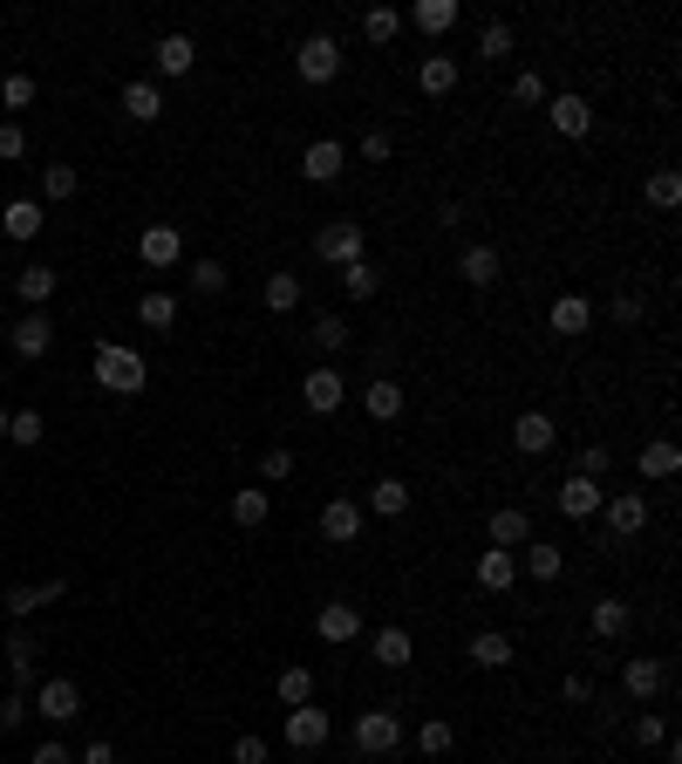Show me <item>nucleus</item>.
<instances>
[{"mask_svg": "<svg viewBox=\"0 0 682 764\" xmlns=\"http://www.w3.org/2000/svg\"><path fill=\"white\" fill-rule=\"evenodd\" d=\"M396 158V137L389 131H362V164H389Z\"/></svg>", "mask_w": 682, "mask_h": 764, "instance_id": "55", "label": "nucleus"}, {"mask_svg": "<svg viewBox=\"0 0 682 764\" xmlns=\"http://www.w3.org/2000/svg\"><path fill=\"white\" fill-rule=\"evenodd\" d=\"M75 764H116V744H110V737H89V744H83V757H75Z\"/></svg>", "mask_w": 682, "mask_h": 764, "instance_id": "59", "label": "nucleus"}, {"mask_svg": "<svg viewBox=\"0 0 682 764\" xmlns=\"http://www.w3.org/2000/svg\"><path fill=\"white\" fill-rule=\"evenodd\" d=\"M294 75H300L308 89L335 83V75H342V41H335V35H308V41L294 48Z\"/></svg>", "mask_w": 682, "mask_h": 764, "instance_id": "4", "label": "nucleus"}, {"mask_svg": "<svg viewBox=\"0 0 682 764\" xmlns=\"http://www.w3.org/2000/svg\"><path fill=\"white\" fill-rule=\"evenodd\" d=\"M8 676H14L21 697H28L35 682H41V642H35V634L21 628V621H14V634H8Z\"/></svg>", "mask_w": 682, "mask_h": 764, "instance_id": "9", "label": "nucleus"}, {"mask_svg": "<svg viewBox=\"0 0 682 764\" xmlns=\"http://www.w3.org/2000/svg\"><path fill=\"white\" fill-rule=\"evenodd\" d=\"M498 273H505L498 246H485V239H478V246H464V252H458V280H464V287H492Z\"/></svg>", "mask_w": 682, "mask_h": 764, "instance_id": "25", "label": "nucleus"}, {"mask_svg": "<svg viewBox=\"0 0 682 764\" xmlns=\"http://www.w3.org/2000/svg\"><path fill=\"white\" fill-rule=\"evenodd\" d=\"M546 116H553V131H560V137H587L594 131L587 96H546Z\"/></svg>", "mask_w": 682, "mask_h": 764, "instance_id": "24", "label": "nucleus"}, {"mask_svg": "<svg viewBox=\"0 0 682 764\" xmlns=\"http://www.w3.org/2000/svg\"><path fill=\"white\" fill-rule=\"evenodd\" d=\"M21 150H28V131H21V123L8 116V123H0V164H14Z\"/></svg>", "mask_w": 682, "mask_h": 764, "instance_id": "56", "label": "nucleus"}, {"mask_svg": "<svg viewBox=\"0 0 682 764\" xmlns=\"http://www.w3.org/2000/svg\"><path fill=\"white\" fill-rule=\"evenodd\" d=\"M314 634H321V642H356V634H362V607L356 601H327L321 607V615H314Z\"/></svg>", "mask_w": 682, "mask_h": 764, "instance_id": "19", "label": "nucleus"}, {"mask_svg": "<svg viewBox=\"0 0 682 764\" xmlns=\"http://www.w3.org/2000/svg\"><path fill=\"white\" fill-rule=\"evenodd\" d=\"M314 260H321V267H356V260H369V233H362V219H335V225H321V233H314Z\"/></svg>", "mask_w": 682, "mask_h": 764, "instance_id": "2", "label": "nucleus"}, {"mask_svg": "<svg viewBox=\"0 0 682 764\" xmlns=\"http://www.w3.org/2000/svg\"><path fill=\"white\" fill-rule=\"evenodd\" d=\"M150 56H158V75H191L198 48H191V35H164L158 48H150Z\"/></svg>", "mask_w": 682, "mask_h": 764, "instance_id": "35", "label": "nucleus"}, {"mask_svg": "<svg viewBox=\"0 0 682 764\" xmlns=\"http://www.w3.org/2000/svg\"><path fill=\"white\" fill-rule=\"evenodd\" d=\"M273 697H281L287 710L314 703V669H308V662H294V669H281V682H273Z\"/></svg>", "mask_w": 682, "mask_h": 764, "instance_id": "37", "label": "nucleus"}, {"mask_svg": "<svg viewBox=\"0 0 682 764\" xmlns=\"http://www.w3.org/2000/svg\"><path fill=\"white\" fill-rule=\"evenodd\" d=\"M560 567H567V553H560V546H546V540L525 546V574H533L540 588H546V580H560Z\"/></svg>", "mask_w": 682, "mask_h": 764, "instance_id": "42", "label": "nucleus"}, {"mask_svg": "<svg viewBox=\"0 0 682 764\" xmlns=\"http://www.w3.org/2000/svg\"><path fill=\"white\" fill-rule=\"evenodd\" d=\"M123 116H131V123H158L164 116V89L144 83V75H137V83H123Z\"/></svg>", "mask_w": 682, "mask_h": 764, "instance_id": "27", "label": "nucleus"}, {"mask_svg": "<svg viewBox=\"0 0 682 764\" xmlns=\"http://www.w3.org/2000/svg\"><path fill=\"white\" fill-rule=\"evenodd\" d=\"M28 764H75V757H69L62 744H35V757H28Z\"/></svg>", "mask_w": 682, "mask_h": 764, "instance_id": "61", "label": "nucleus"}, {"mask_svg": "<svg viewBox=\"0 0 682 764\" xmlns=\"http://www.w3.org/2000/svg\"><path fill=\"white\" fill-rule=\"evenodd\" d=\"M300 403H308V417H335L342 410V403H348V375L342 369H308V375H300Z\"/></svg>", "mask_w": 682, "mask_h": 764, "instance_id": "5", "label": "nucleus"}, {"mask_svg": "<svg viewBox=\"0 0 682 764\" xmlns=\"http://www.w3.org/2000/svg\"><path fill=\"white\" fill-rule=\"evenodd\" d=\"M62 594H69V580H21V588L0 594V607H8L14 621H28V615H41L48 601H62Z\"/></svg>", "mask_w": 682, "mask_h": 764, "instance_id": "10", "label": "nucleus"}, {"mask_svg": "<svg viewBox=\"0 0 682 764\" xmlns=\"http://www.w3.org/2000/svg\"><path fill=\"white\" fill-rule=\"evenodd\" d=\"M75 192H83V177H75V164H41V198H48V206H69Z\"/></svg>", "mask_w": 682, "mask_h": 764, "instance_id": "38", "label": "nucleus"}, {"mask_svg": "<svg viewBox=\"0 0 682 764\" xmlns=\"http://www.w3.org/2000/svg\"><path fill=\"white\" fill-rule=\"evenodd\" d=\"M512 580H519V553H505V546L478 553V588L485 594H512Z\"/></svg>", "mask_w": 682, "mask_h": 764, "instance_id": "22", "label": "nucleus"}, {"mask_svg": "<svg viewBox=\"0 0 682 764\" xmlns=\"http://www.w3.org/2000/svg\"><path fill=\"white\" fill-rule=\"evenodd\" d=\"M587 628L600 634V642H621V634L635 628V607H628V601H615V594H600V601L587 607Z\"/></svg>", "mask_w": 682, "mask_h": 764, "instance_id": "23", "label": "nucleus"}, {"mask_svg": "<svg viewBox=\"0 0 682 764\" xmlns=\"http://www.w3.org/2000/svg\"><path fill=\"white\" fill-rule=\"evenodd\" d=\"M615 321L635 328V321H642V300H635V294H615Z\"/></svg>", "mask_w": 682, "mask_h": 764, "instance_id": "60", "label": "nucleus"}, {"mask_svg": "<svg viewBox=\"0 0 682 764\" xmlns=\"http://www.w3.org/2000/svg\"><path fill=\"white\" fill-rule=\"evenodd\" d=\"M362 35H369L375 48H389V41L402 35V14H396V8H362Z\"/></svg>", "mask_w": 682, "mask_h": 764, "instance_id": "44", "label": "nucleus"}, {"mask_svg": "<svg viewBox=\"0 0 682 764\" xmlns=\"http://www.w3.org/2000/svg\"><path fill=\"white\" fill-rule=\"evenodd\" d=\"M321 540L327 546H356L362 540V505L356 498H327L321 505Z\"/></svg>", "mask_w": 682, "mask_h": 764, "instance_id": "13", "label": "nucleus"}, {"mask_svg": "<svg viewBox=\"0 0 682 764\" xmlns=\"http://www.w3.org/2000/svg\"><path fill=\"white\" fill-rule=\"evenodd\" d=\"M0 103H8V110H28V103H35V75H8V83H0Z\"/></svg>", "mask_w": 682, "mask_h": 764, "instance_id": "54", "label": "nucleus"}, {"mask_svg": "<svg viewBox=\"0 0 682 764\" xmlns=\"http://www.w3.org/2000/svg\"><path fill=\"white\" fill-rule=\"evenodd\" d=\"M55 280H62L55 267H41V260H35V267H21V273H14V294L28 300V308H48V294H55Z\"/></svg>", "mask_w": 682, "mask_h": 764, "instance_id": "33", "label": "nucleus"}, {"mask_svg": "<svg viewBox=\"0 0 682 764\" xmlns=\"http://www.w3.org/2000/svg\"><path fill=\"white\" fill-rule=\"evenodd\" d=\"M8 342H14V355L21 362H41L48 348H55V321H48V308H28L14 328H8Z\"/></svg>", "mask_w": 682, "mask_h": 764, "instance_id": "8", "label": "nucleus"}, {"mask_svg": "<svg viewBox=\"0 0 682 764\" xmlns=\"http://www.w3.org/2000/svg\"><path fill=\"white\" fill-rule=\"evenodd\" d=\"M137 321L150 328V335H164V328H178V300H171L164 287H150V294L137 300Z\"/></svg>", "mask_w": 682, "mask_h": 764, "instance_id": "36", "label": "nucleus"}, {"mask_svg": "<svg viewBox=\"0 0 682 764\" xmlns=\"http://www.w3.org/2000/svg\"><path fill=\"white\" fill-rule=\"evenodd\" d=\"M553 444H560V430H553L546 410H525V417L512 423V451H519V457H546Z\"/></svg>", "mask_w": 682, "mask_h": 764, "instance_id": "20", "label": "nucleus"}, {"mask_svg": "<svg viewBox=\"0 0 682 764\" xmlns=\"http://www.w3.org/2000/svg\"><path fill=\"white\" fill-rule=\"evenodd\" d=\"M342 164H348V150L335 137H314L308 150H300V177H308V185H335Z\"/></svg>", "mask_w": 682, "mask_h": 764, "instance_id": "17", "label": "nucleus"}, {"mask_svg": "<svg viewBox=\"0 0 682 764\" xmlns=\"http://www.w3.org/2000/svg\"><path fill=\"white\" fill-rule=\"evenodd\" d=\"M512 96H519V103H533V110H546V96H553V89H546V75H540V69H519V75H512Z\"/></svg>", "mask_w": 682, "mask_h": 764, "instance_id": "51", "label": "nucleus"}, {"mask_svg": "<svg viewBox=\"0 0 682 764\" xmlns=\"http://www.w3.org/2000/svg\"><path fill=\"white\" fill-rule=\"evenodd\" d=\"M266 757H273L266 737H239V744H233V764H266Z\"/></svg>", "mask_w": 682, "mask_h": 764, "instance_id": "58", "label": "nucleus"}, {"mask_svg": "<svg viewBox=\"0 0 682 764\" xmlns=\"http://www.w3.org/2000/svg\"><path fill=\"white\" fill-rule=\"evenodd\" d=\"M266 513H273V492H260V485H252V492H233V519L252 532V526H266Z\"/></svg>", "mask_w": 682, "mask_h": 764, "instance_id": "45", "label": "nucleus"}, {"mask_svg": "<svg viewBox=\"0 0 682 764\" xmlns=\"http://www.w3.org/2000/svg\"><path fill=\"white\" fill-rule=\"evenodd\" d=\"M185 280H191V294H198V300H212V294H225V267H219V260H198V267H191Z\"/></svg>", "mask_w": 682, "mask_h": 764, "instance_id": "49", "label": "nucleus"}, {"mask_svg": "<svg viewBox=\"0 0 682 764\" xmlns=\"http://www.w3.org/2000/svg\"><path fill=\"white\" fill-rule=\"evenodd\" d=\"M342 294H348V300H375V294H383V273H375V260L342 267Z\"/></svg>", "mask_w": 682, "mask_h": 764, "instance_id": "39", "label": "nucleus"}, {"mask_svg": "<svg viewBox=\"0 0 682 764\" xmlns=\"http://www.w3.org/2000/svg\"><path fill=\"white\" fill-rule=\"evenodd\" d=\"M417 89L423 96H450V89H458V62H450V56H423L417 62Z\"/></svg>", "mask_w": 682, "mask_h": 764, "instance_id": "34", "label": "nucleus"}, {"mask_svg": "<svg viewBox=\"0 0 682 764\" xmlns=\"http://www.w3.org/2000/svg\"><path fill=\"white\" fill-rule=\"evenodd\" d=\"M628 737H635V751H662V744H669V724L655 717V710H642V717L628 724Z\"/></svg>", "mask_w": 682, "mask_h": 764, "instance_id": "47", "label": "nucleus"}, {"mask_svg": "<svg viewBox=\"0 0 682 764\" xmlns=\"http://www.w3.org/2000/svg\"><path fill=\"white\" fill-rule=\"evenodd\" d=\"M450 744H458V730H450L444 717H423V724H417V751H423V757H450Z\"/></svg>", "mask_w": 682, "mask_h": 764, "instance_id": "43", "label": "nucleus"}, {"mask_svg": "<svg viewBox=\"0 0 682 764\" xmlns=\"http://www.w3.org/2000/svg\"><path fill=\"white\" fill-rule=\"evenodd\" d=\"M546 328H553L560 342H580V335L594 328V300H587V294H560V300H553V315H546Z\"/></svg>", "mask_w": 682, "mask_h": 764, "instance_id": "16", "label": "nucleus"}, {"mask_svg": "<svg viewBox=\"0 0 682 764\" xmlns=\"http://www.w3.org/2000/svg\"><path fill=\"white\" fill-rule=\"evenodd\" d=\"M369 655L383 662V669H410V655H417V642H410V628H375V642H369Z\"/></svg>", "mask_w": 682, "mask_h": 764, "instance_id": "29", "label": "nucleus"}, {"mask_svg": "<svg viewBox=\"0 0 682 764\" xmlns=\"http://www.w3.org/2000/svg\"><path fill=\"white\" fill-rule=\"evenodd\" d=\"M608 465H615L608 444H580V451H573V471H580V478H608Z\"/></svg>", "mask_w": 682, "mask_h": 764, "instance_id": "50", "label": "nucleus"}, {"mask_svg": "<svg viewBox=\"0 0 682 764\" xmlns=\"http://www.w3.org/2000/svg\"><path fill=\"white\" fill-rule=\"evenodd\" d=\"M553 505H560V513L573 519V526H587L600 505H608V492H600V478H580V471H567V485L553 492Z\"/></svg>", "mask_w": 682, "mask_h": 764, "instance_id": "7", "label": "nucleus"}, {"mask_svg": "<svg viewBox=\"0 0 682 764\" xmlns=\"http://www.w3.org/2000/svg\"><path fill=\"white\" fill-rule=\"evenodd\" d=\"M621 690L648 710L655 697L669 690V662H662V655H628V662H621Z\"/></svg>", "mask_w": 682, "mask_h": 764, "instance_id": "6", "label": "nucleus"}, {"mask_svg": "<svg viewBox=\"0 0 682 764\" xmlns=\"http://www.w3.org/2000/svg\"><path fill=\"white\" fill-rule=\"evenodd\" d=\"M0 280H8V273H0Z\"/></svg>", "mask_w": 682, "mask_h": 764, "instance_id": "63", "label": "nucleus"}, {"mask_svg": "<svg viewBox=\"0 0 682 764\" xmlns=\"http://www.w3.org/2000/svg\"><path fill=\"white\" fill-rule=\"evenodd\" d=\"M266 308H273V315H294V308H300V273H287V267L266 273Z\"/></svg>", "mask_w": 682, "mask_h": 764, "instance_id": "41", "label": "nucleus"}, {"mask_svg": "<svg viewBox=\"0 0 682 764\" xmlns=\"http://www.w3.org/2000/svg\"><path fill=\"white\" fill-rule=\"evenodd\" d=\"M96 382H103L110 396H137L150 369H144V355L137 348H123V342H96Z\"/></svg>", "mask_w": 682, "mask_h": 764, "instance_id": "1", "label": "nucleus"}, {"mask_svg": "<svg viewBox=\"0 0 682 764\" xmlns=\"http://www.w3.org/2000/svg\"><path fill=\"white\" fill-rule=\"evenodd\" d=\"M635 471L662 485V478H675V471H682V451H675L669 438H648V444H642V457H635Z\"/></svg>", "mask_w": 682, "mask_h": 764, "instance_id": "28", "label": "nucleus"}, {"mask_svg": "<svg viewBox=\"0 0 682 764\" xmlns=\"http://www.w3.org/2000/svg\"><path fill=\"white\" fill-rule=\"evenodd\" d=\"M348 737H356V751H362V757H389V751L402 744V717H396V710H356Z\"/></svg>", "mask_w": 682, "mask_h": 764, "instance_id": "3", "label": "nucleus"}, {"mask_svg": "<svg viewBox=\"0 0 682 764\" xmlns=\"http://www.w3.org/2000/svg\"><path fill=\"white\" fill-rule=\"evenodd\" d=\"M369 513L375 519H402V513H410V485H402V478H375V485H369Z\"/></svg>", "mask_w": 682, "mask_h": 764, "instance_id": "31", "label": "nucleus"}, {"mask_svg": "<svg viewBox=\"0 0 682 764\" xmlns=\"http://www.w3.org/2000/svg\"><path fill=\"white\" fill-rule=\"evenodd\" d=\"M28 710H35V703L21 697V690H14V697H0V730H21V724H28Z\"/></svg>", "mask_w": 682, "mask_h": 764, "instance_id": "57", "label": "nucleus"}, {"mask_svg": "<svg viewBox=\"0 0 682 764\" xmlns=\"http://www.w3.org/2000/svg\"><path fill=\"white\" fill-rule=\"evenodd\" d=\"M600 513H608V532H615V540H635V532L648 526V492H608V505H600Z\"/></svg>", "mask_w": 682, "mask_h": 764, "instance_id": "15", "label": "nucleus"}, {"mask_svg": "<svg viewBox=\"0 0 682 764\" xmlns=\"http://www.w3.org/2000/svg\"><path fill=\"white\" fill-rule=\"evenodd\" d=\"M458 0H417V8L410 14H402V21H410V28L423 35V41H437V35H450V28H458Z\"/></svg>", "mask_w": 682, "mask_h": 764, "instance_id": "21", "label": "nucleus"}, {"mask_svg": "<svg viewBox=\"0 0 682 764\" xmlns=\"http://www.w3.org/2000/svg\"><path fill=\"white\" fill-rule=\"evenodd\" d=\"M137 260H144L150 273L178 267V260H185V239H178V225H144V239H137Z\"/></svg>", "mask_w": 682, "mask_h": 764, "instance_id": "14", "label": "nucleus"}, {"mask_svg": "<svg viewBox=\"0 0 682 764\" xmlns=\"http://www.w3.org/2000/svg\"><path fill=\"white\" fill-rule=\"evenodd\" d=\"M327 730H335V724H327V710H321V703L287 710V744H294V751H321V744H327Z\"/></svg>", "mask_w": 682, "mask_h": 764, "instance_id": "18", "label": "nucleus"}, {"mask_svg": "<svg viewBox=\"0 0 682 764\" xmlns=\"http://www.w3.org/2000/svg\"><path fill=\"white\" fill-rule=\"evenodd\" d=\"M512 56V28H505V21H485V28H478V62H505Z\"/></svg>", "mask_w": 682, "mask_h": 764, "instance_id": "46", "label": "nucleus"}, {"mask_svg": "<svg viewBox=\"0 0 682 764\" xmlns=\"http://www.w3.org/2000/svg\"><path fill=\"white\" fill-rule=\"evenodd\" d=\"M314 348H327V355L348 348V321L342 315H314Z\"/></svg>", "mask_w": 682, "mask_h": 764, "instance_id": "52", "label": "nucleus"}, {"mask_svg": "<svg viewBox=\"0 0 682 764\" xmlns=\"http://www.w3.org/2000/svg\"><path fill=\"white\" fill-rule=\"evenodd\" d=\"M260 478H266V485H281V478H294V451H287V444L260 451Z\"/></svg>", "mask_w": 682, "mask_h": 764, "instance_id": "53", "label": "nucleus"}, {"mask_svg": "<svg viewBox=\"0 0 682 764\" xmlns=\"http://www.w3.org/2000/svg\"><path fill=\"white\" fill-rule=\"evenodd\" d=\"M8 444L41 451V410H8Z\"/></svg>", "mask_w": 682, "mask_h": 764, "instance_id": "48", "label": "nucleus"}, {"mask_svg": "<svg viewBox=\"0 0 682 764\" xmlns=\"http://www.w3.org/2000/svg\"><path fill=\"white\" fill-rule=\"evenodd\" d=\"M525 540H533V513H525V505H498V513L485 519V546H505V553H519Z\"/></svg>", "mask_w": 682, "mask_h": 764, "instance_id": "12", "label": "nucleus"}, {"mask_svg": "<svg viewBox=\"0 0 682 764\" xmlns=\"http://www.w3.org/2000/svg\"><path fill=\"white\" fill-rule=\"evenodd\" d=\"M362 410H369L375 423H396V417H402V382H396V375L362 382Z\"/></svg>", "mask_w": 682, "mask_h": 764, "instance_id": "26", "label": "nucleus"}, {"mask_svg": "<svg viewBox=\"0 0 682 764\" xmlns=\"http://www.w3.org/2000/svg\"><path fill=\"white\" fill-rule=\"evenodd\" d=\"M0 444H8V410H0Z\"/></svg>", "mask_w": 682, "mask_h": 764, "instance_id": "62", "label": "nucleus"}, {"mask_svg": "<svg viewBox=\"0 0 682 764\" xmlns=\"http://www.w3.org/2000/svg\"><path fill=\"white\" fill-rule=\"evenodd\" d=\"M0 233H8V239H21V246H28V239L41 233V198H14V206H8V212H0Z\"/></svg>", "mask_w": 682, "mask_h": 764, "instance_id": "30", "label": "nucleus"}, {"mask_svg": "<svg viewBox=\"0 0 682 764\" xmlns=\"http://www.w3.org/2000/svg\"><path fill=\"white\" fill-rule=\"evenodd\" d=\"M464 655L478 662V669H505V662H512V634H498V628H478Z\"/></svg>", "mask_w": 682, "mask_h": 764, "instance_id": "32", "label": "nucleus"}, {"mask_svg": "<svg viewBox=\"0 0 682 764\" xmlns=\"http://www.w3.org/2000/svg\"><path fill=\"white\" fill-rule=\"evenodd\" d=\"M648 206H655V212H675V206H682V171H669V164L648 171Z\"/></svg>", "mask_w": 682, "mask_h": 764, "instance_id": "40", "label": "nucleus"}, {"mask_svg": "<svg viewBox=\"0 0 682 764\" xmlns=\"http://www.w3.org/2000/svg\"><path fill=\"white\" fill-rule=\"evenodd\" d=\"M35 710L48 724H69V717H83V690L69 676H48V682H35Z\"/></svg>", "mask_w": 682, "mask_h": 764, "instance_id": "11", "label": "nucleus"}]
</instances>
